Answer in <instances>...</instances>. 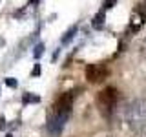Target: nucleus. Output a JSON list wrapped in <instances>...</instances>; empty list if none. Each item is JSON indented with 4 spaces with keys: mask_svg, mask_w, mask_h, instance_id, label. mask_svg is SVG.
Instances as JSON below:
<instances>
[{
    "mask_svg": "<svg viewBox=\"0 0 146 137\" xmlns=\"http://www.w3.org/2000/svg\"><path fill=\"white\" fill-rule=\"evenodd\" d=\"M42 53H44V44H42V42H38V44L35 46L33 57H35V59H40V57H42Z\"/></svg>",
    "mask_w": 146,
    "mask_h": 137,
    "instance_id": "obj_10",
    "label": "nucleus"
},
{
    "mask_svg": "<svg viewBox=\"0 0 146 137\" xmlns=\"http://www.w3.org/2000/svg\"><path fill=\"white\" fill-rule=\"evenodd\" d=\"M36 2H38V0H29V4H36Z\"/></svg>",
    "mask_w": 146,
    "mask_h": 137,
    "instance_id": "obj_16",
    "label": "nucleus"
},
{
    "mask_svg": "<svg viewBox=\"0 0 146 137\" xmlns=\"http://www.w3.org/2000/svg\"><path fill=\"white\" fill-rule=\"evenodd\" d=\"M6 137H13V134H7V135H6Z\"/></svg>",
    "mask_w": 146,
    "mask_h": 137,
    "instance_id": "obj_17",
    "label": "nucleus"
},
{
    "mask_svg": "<svg viewBox=\"0 0 146 137\" xmlns=\"http://www.w3.org/2000/svg\"><path fill=\"white\" fill-rule=\"evenodd\" d=\"M117 100H119L117 88H113V86L104 88L97 95V106L100 110V113L106 115V117H110V115H111V112H113V108H115V104H117Z\"/></svg>",
    "mask_w": 146,
    "mask_h": 137,
    "instance_id": "obj_2",
    "label": "nucleus"
},
{
    "mask_svg": "<svg viewBox=\"0 0 146 137\" xmlns=\"http://www.w3.org/2000/svg\"><path fill=\"white\" fill-rule=\"evenodd\" d=\"M68 117H70V113H60V112H53L51 110V113H49V117H48V124H46L48 126V132L51 135H55V137L60 135Z\"/></svg>",
    "mask_w": 146,
    "mask_h": 137,
    "instance_id": "obj_3",
    "label": "nucleus"
},
{
    "mask_svg": "<svg viewBox=\"0 0 146 137\" xmlns=\"http://www.w3.org/2000/svg\"><path fill=\"white\" fill-rule=\"evenodd\" d=\"M137 13H139L143 18H146V0H143V2L137 6Z\"/></svg>",
    "mask_w": 146,
    "mask_h": 137,
    "instance_id": "obj_11",
    "label": "nucleus"
},
{
    "mask_svg": "<svg viewBox=\"0 0 146 137\" xmlns=\"http://www.w3.org/2000/svg\"><path fill=\"white\" fill-rule=\"evenodd\" d=\"M31 75H33V77H38V75H40V64H35V68H33V71H31Z\"/></svg>",
    "mask_w": 146,
    "mask_h": 137,
    "instance_id": "obj_13",
    "label": "nucleus"
},
{
    "mask_svg": "<svg viewBox=\"0 0 146 137\" xmlns=\"http://www.w3.org/2000/svg\"><path fill=\"white\" fill-rule=\"evenodd\" d=\"M75 33H77V26H71L70 29L66 31V35L62 37V40H60V42H62V44H68V42H70V40L73 39V37H75Z\"/></svg>",
    "mask_w": 146,
    "mask_h": 137,
    "instance_id": "obj_9",
    "label": "nucleus"
},
{
    "mask_svg": "<svg viewBox=\"0 0 146 137\" xmlns=\"http://www.w3.org/2000/svg\"><path fill=\"white\" fill-rule=\"evenodd\" d=\"M126 122L131 130L146 128V99H137L126 110Z\"/></svg>",
    "mask_w": 146,
    "mask_h": 137,
    "instance_id": "obj_1",
    "label": "nucleus"
},
{
    "mask_svg": "<svg viewBox=\"0 0 146 137\" xmlns=\"http://www.w3.org/2000/svg\"><path fill=\"white\" fill-rule=\"evenodd\" d=\"M106 77H108V68L104 64H90L86 68V79L90 82H93V84L102 82Z\"/></svg>",
    "mask_w": 146,
    "mask_h": 137,
    "instance_id": "obj_5",
    "label": "nucleus"
},
{
    "mask_svg": "<svg viewBox=\"0 0 146 137\" xmlns=\"http://www.w3.org/2000/svg\"><path fill=\"white\" fill-rule=\"evenodd\" d=\"M0 130H6V117L0 115Z\"/></svg>",
    "mask_w": 146,
    "mask_h": 137,
    "instance_id": "obj_15",
    "label": "nucleus"
},
{
    "mask_svg": "<svg viewBox=\"0 0 146 137\" xmlns=\"http://www.w3.org/2000/svg\"><path fill=\"white\" fill-rule=\"evenodd\" d=\"M115 2H117V0H106V2H104V9L113 7V6H115Z\"/></svg>",
    "mask_w": 146,
    "mask_h": 137,
    "instance_id": "obj_14",
    "label": "nucleus"
},
{
    "mask_svg": "<svg viewBox=\"0 0 146 137\" xmlns=\"http://www.w3.org/2000/svg\"><path fill=\"white\" fill-rule=\"evenodd\" d=\"M22 102H24V104H35V102H40V97L35 95V93H24Z\"/></svg>",
    "mask_w": 146,
    "mask_h": 137,
    "instance_id": "obj_8",
    "label": "nucleus"
},
{
    "mask_svg": "<svg viewBox=\"0 0 146 137\" xmlns=\"http://www.w3.org/2000/svg\"><path fill=\"white\" fill-rule=\"evenodd\" d=\"M102 24H104V11H99L97 15L93 17V20H91V26H93L95 29H100Z\"/></svg>",
    "mask_w": 146,
    "mask_h": 137,
    "instance_id": "obj_6",
    "label": "nucleus"
},
{
    "mask_svg": "<svg viewBox=\"0 0 146 137\" xmlns=\"http://www.w3.org/2000/svg\"><path fill=\"white\" fill-rule=\"evenodd\" d=\"M77 97V90H70V91H64V93L55 100L53 104V112H60V113H70L71 106H73V100Z\"/></svg>",
    "mask_w": 146,
    "mask_h": 137,
    "instance_id": "obj_4",
    "label": "nucleus"
},
{
    "mask_svg": "<svg viewBox=\"0 0 146 137\" xmlns=\"http://www.w3.org/2000/svg\"><path fill=\"white\" fill-rule=\"evenodd\" d=\"M6 84L9 86V88H17L18 80H17V79H13V77H7V79H6Z\"/></svg>",
    "mask_w": 146,
    "mask_h": 137,
    "instance_id": "obj_12",
    "label": "nucleus"
},
{
    "mask_svg": "<svg viewBox=\"0 0 146 137\" xmlns=\"http://www.w3.org/2000/svg\"><path fill=\"white\" fill-rule=\"evenodd\" d=\"M143 22H144V18L141 17V15H139L137 11H135L133 15H131V29H135V31H137V29H139L141 26H143Z\"/></svg>",
    "mask_w": 146,
    "mask_h": 137,
    "instance_id": "obj_7",
    "label": "nucleus"
}]
</instances>
